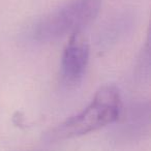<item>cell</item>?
Instances as JSON below:
<instances>
[{
  "label": "cell",
  "instance_id": "7a4b0ae2",
  "mask_svg": "<svg viewBox=\"0 0 151 151\" xmlns=\"http://www.w3.org/2000/svg\"><path fill=\"white\" fill-rule=\"evenodd\" d=\"M101 6V0H70L45 16L32 29L33 40L40 42L57 40L80 32L92 23Z\"/></svg>",
  "mask_w": 151,
  "mask_h": 151
},
{
  "label": "cell",
  "instance_id": "3957f363",
  "mask_svg": "<svg viewBox=\"0 0 151 151\" xmlns=\"http://www.w3.org/2000/svg\"><path fill=\"white\" fill-rule=\"evenodd\" d=\"M89 61V46L82 31L71 34L61 59V79L67 87H76L83 80Z\"/></svg>",
  "mask_w": 151,
  "mask_h": 151
},
{
  "label": "cell",
  "instance_id": "6da1fadb",
  "mask_svg": "<svg viewBox=\"0 0 151 151\" xmlns=\"http://www.w3.org/2000/svg\"><path fill=\"white\" fill-rule=\"evenodd\" d=\"M120 111L121 99L118 89L112 85L104 86L82 112L52 128L45 139L55 142L96 132L117 121Z\"/></svg>",
  "mask_w": 151,
  "mask_h": 151
}]
</instances>
